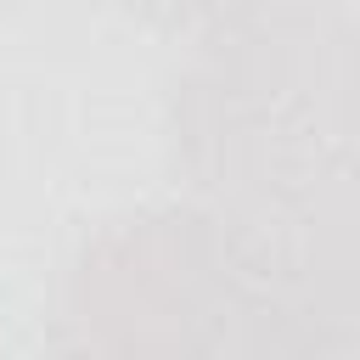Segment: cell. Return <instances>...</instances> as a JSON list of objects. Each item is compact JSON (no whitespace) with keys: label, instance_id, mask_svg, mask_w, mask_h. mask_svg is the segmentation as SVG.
Masks as SVG:
<instances>
[{"label":"cell","instance_id":"7a4b0ae2","mask_svg":"<svg viewBox=\"0 0 360 360\" xmlns=\"http://www.w3.org/2000/svg\"><path fill=\"white\" fill-rule=\"evenodd\" d=\"M51 343L73 354H281V242L197 197L107 219L56 281Z\"/></svg>","mask_w":360,"mask_h":360},{"label":"cell","instance_id":"6da1fadb","mask_svg":"<svg viewBox=\"0 0 360 360\" xmlns=\"http://www.w3.org/2000/svg\"><path fill=\"white\" fill-rule=\"evenodd\" d=\"M186 191L270 236L360 219V28L326 0H259L197 34L169 84Z\"/></svg>","mask_w":360,"mask_h":360},{"label":"cell","instance_id":"277c9868","mask_svg":"<svg viewBox=\"0 0 360 360\" xmlns=\"http://www.w3.org/2000/svg\"><path fill=\"white\" fill-rule=\"evenodd\" d=\"M112 6L129 11L135 22L158 28V34H202V28L236 17V11H248L259 0H112Z\"/></svg>","mask_w":360,"mask_h":360},{"label":"cell","instance_id":"3957f363","mask_svg":"<svg viewBox=\"0 0 360 360\" xmlns=\"http://www.w3.org/2000/svg\"><path fill=\"white\" fill-rule=\"evenodd\" d=\"M281 242V354H360V219Z\"/></svg>","mask_w":360,"mask_h":360}]
</instances>
